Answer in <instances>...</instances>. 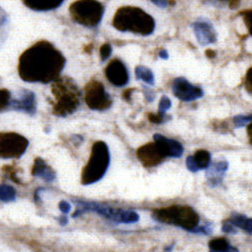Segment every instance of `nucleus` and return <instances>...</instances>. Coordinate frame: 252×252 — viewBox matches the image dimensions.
<instances>
[{
    "mask_svg": "<svg viewBox=\"0 0 252 252\" xmlns=\"http://www.w3.org/2000/svg\"><path fill=\"white\" fill-rule=\"evenodd\" d=\"M155 141L159 145V148L162 150L166 158H181L184 154V146L181 142L167 138L161 134H155L154 135Z\"/></svg>",
    "mask_w": 252,
    "mask_h": 252,
    "instance_id": "nucleus-15",
    "label": "nucleus"
},
{
    "mask_svg": "<svg viewBox=\"0 0 252 252\" xmlns=\"http://www.w3.org/2000/svg\"><path fill=\"white\" fill-rule=\"evenodd\" d=\"M210 252H239V250L231 245L225 238H215L209 242Z\"/></svg>",
    "mask_w": 252,
    "mask_h": 252,
    "instance_id": "nucleus-20",
    "label": "nucleus"
},
{
    "mask_svg": "<svg viewBox=\"0 0 252 252\" xmlns=\"http://www.w3.org/2000/svg\"><path fill=\"white\" fill-rule=\"evenodd\" d=\"M172 90L174 95L184 102H192L201 99L204 96V91L202 88L193 85L183 77L176 78L173 81Z\"/></svg>",
    "mask_w": 252,
    "mask_h": 252,
    "instance_id": "nucleus-10",
    "label": "nucleus"
},
{
    "mask_svg": "<svg viewBox=\"0 0 252 252\" xmlns=\"http://www.w3.org/2000/svg\"><path fill=\"white\" fill-rule=\"evenodd\" d=\"M144 92H145V95H146V99H148L150 102H152L154 100V98H155L154 93L152 91H150L149 89H148V91H146L145 88H144Z\"/></svg>",
    "mask_w": 252,
    "mask_h": 252,
    "instance_id": "nucleus-35",
    "label": "nucleus"
},
{
    "mask_svg": "<svg viewBox=\"0 0 252 252\" xmlns=\"http://www.w3.org/2000/svg\"><path fill=\"white\" fill-rule=\"evenodd\" d=\"M234 124L236 127H244V126L248 125L250 122H252V114L250 115H237L234 117Z\"/></svg>",
    "mask_w": 252,
    "mask_h": 252,
    "instance_id": "nucleus-26",
    "label": "nucleus"
},
{
    "mask_svg": "<svg viewBox=\"0 0 252 252\" xmlns=\"http://www.w3.org/2000/svg\"><path fill=\"white\" fill-rule=\"evenodd\" d=\"M229 221L232 223L236 228L244 230L246 233L252 235V218H248L245 215L234 213Z\"/></svg>",
    "mask_w": 252,
    "mask_h": 252,
    "instance_id": "nucleus-21",
    "label": "nucleus"
},
{
    "mask_svg": "<svg viewBox=\"0 0 252 252\" xmlns=\"http://www.w3.org/2000/svg\"><path fill=\"white\" fill-rule=\"evenodd\" d=\"M29 140L15 132H0V158H17L28 150Z\"/></svg>",
    "mask_w": 252,
    "mask_h": 252,
    "instance_id": "nucleus-8",
    "label": "nucleus"
},
{
    "mask_svg": "<svg viewBox=\"0 0 252 252\" xmlns=\"http://www.w3.org/2000/svg\"><path fill=\"white\" fill-rule=\"evenodd\" d=\"M105 8L97 0H77L70 6L72 19L86 28H96L100 25Z\"/></svg>",
    "mask_w": 252,
    "mask_h": 252,
    "instance_id": "nucleus-7",
    "label": "nucleus"
},
{
    "mask_svg": "<svg viewBox=\"0 0 252 252\" xmlns=\"http://www.w3.org/2000/svg\"><path fill=\"white\" fill-rule=\"evenodd\" d=\"M61 220H62L61 222H62V224H63V225H64V224H66V223L68 222V221H67V218H66V217H63V218H62Z\"/></svg>",
    "mask_w": 252,
    "mask_h": 252,
    "instance_id": "nucleus-37",
    "label": "nucleus"
},
{
    "mask_svg": "<svg viewBox=\"0 0 252 252\" xmlns=\"http://www.w3.org/2000/svg\"><path fill=\"white\" fill-rule=\"evenodd\" d=\"M16 199L14 188L8 185H0V202L10 203Z\"/></svg>",
    "mask_w": 252,
    "mask_h": 252,
    "instance_id": "nucleus-23",
    "label": "nucleus"
},
{
    "mask_svg": "<svg viewBox=\"0 0 252 252\" xmlns=\"http://www.w3.org/2000/svg\"><path fill=\"white\" fill-rule=\"evenodd\" d=\"M105 76L116 87H124L129 82V73L127 68L120 60H113L105 69Z\"/></svg>",
    "mask_w": 252,
    "mask_h": 252,
    "instance_id": "nucleus-11",
    "label": "nucleus"
},
{
    "mask_svg": "<svg viewBox=\"0 0 252 252\" xmlns=\"http://www.w3.org/2000/svg\"><path fill=\"white\" fill-rule=\"evenodd\" d=\"M77 210L73 214V218H77L80 215L93 212L96 213L105 219H109L111 221L117 223H124V224H131L136 223L139 220V216L135 211L131 210H123L118 208H113L108 205H103L100 203H93V202H85V201H78Z\"/></svg>",
    "mask_w": 252,
    "mask_h": 252,
    "instance_id": "nucleus-5",
    "label": "nucleus"
},
{
    "mask_svg": "<svg viewBox=\"0 0 252 252\" xmlns=\"http://www.w3.org/2000/svg\"><path fill=\"white\" fill-rule=\"evenodd\" d=\"M155 5L158 6L159 8H166L167 5L170 4V0H150Z\"/></svg>",
    "mask_w": 252,
    "mask_h": 252,
    "instance_id": "nucleus-33",
    "label": "nucleus"
},
{
    "mask_svg": "<svg viewBox=\"0 0 252 252\" xmlns=\"http://www.w3.org/2000/svg\"><path fill=\"white\" fill-rule=\"evenodd\" d=\"M16 111H23L29 114H34L36 110L35 94L30 90H20L15 97L11 96L9 106Z\"/></svg>",
    "mask_w": 252,
    "mask_h": 252,
    "instance_id": "nucleus-13",
    "label": "nucleus"
},
{
    "mask_svg": "<svg viewBox=\"0 0 252 252\" xmlns=\"http://www.w3.org/2000/svg\"><path fill=\"white\" fill-rule=\"evenodd\" d=\"M135 77L137 80L144 82L146 85L154 86L155 85V75L153 71L144 66H137L135 68Z\"/></svg>",
    "mask_w": 252,
    "mask_h": 252,
    "instance_id": "nucleus-22",
    "label": "nucleus"
},
{
    "mask_svg": "<svg viewBox=\"0 0 252 252\" xmlns=\"http://www.w3.org/2000/svg\"><path fill=\"white\" fill-rule=\"evenodd\" d=\"M136 156L141 163L148 167L159 164L166 158L156 141L141 146L137 150Z\"/></svg>",
    "mask_w": 252,
    "mask_h": 252,
    "instance_id": "nucleus-12",
    "label": "nucleus"
},
{
    "mask_svg": "<svg viewBox=\"0 0 252 252\" xmlns=\"http://www.w3.org/2000/svg\"><path fill=\"white\" fill-rule=\"evenodd\" d=\"M59 208L61 210V212H63L64 214H68L71 211V204L66 202V201H62L59 205Z\"/></svg>",
    "mask_w": 252,
    "mask_h": 252,
    "instance_id": "nucleus-30",
    "label": "nucleus"
},
{
    "mask_svg": "<svg viewBox=\"0 0 252 252\" xmlns=\"http://www.w3.org/2000/svg\"><path fill=\"white\" fill-rule=\"evenodd\" d=\"M85 101L89 108L97 111L106 110L112 104L109 94L105 90L103 84L98 81H92L86 86Z\"/></svg>",
    "mask_w": 252,
    "mask_h": 252,
    "instance_id": "nucleus-9",
    "label": "nucleus"
},
{
    "mask_svg": "<svg viewBox=\"0 0 252 252\" xmlns=\"http://www.w3.org/2000/svg\"><path fill=\"white\" fill-rule=\"evenodd\" d=\"M112 54V47L109 44H105L101 47L100 49V57L102 62L107 61V59L111 56Z\"/></svg>",
    "mask_w": 252,
    "mask_h": 252,
    "instance_id": "nucleus-27",
    "label": "nucleus"
},
{
    "mask_svg": "<svg viewBox=\"0 0 252 252\" xmlns=\"http://www.w3.org/2000/svg\"><path fill=\"white\" fill-rule=\"evenodd\" d=\"M245 87L252 94V68L248 71L245 79Z\"/></svg>",
    "mask_w": 252,
    "mask_h": 252,
    "instance_id": "nucleus-29",
    "label": "nucleus"
},
{
    "mask_svg": "<svg viewBox=\"0 0 252 252\" xmlns=\"http://www.w3.org/2000/svg\"><path fill=\"white\" fill-rule=\"evenodd\" d=\"M7 24V14L5 11L2 9V7L0 6V30L3 29Z\"/></svg>",
    "mask_w": 252,
    "mask_h": 252,
    "instance_id": "nucleus-31",
    "label": "nucleus"
},
{
    "mask_svg": "<svg viewBox=\"0 0 252 252\" xmlns=\"http://www.w3.org/2000/svg\"><path fill=\"white\" fill-rule=\"evenodd\" d=\"M24 4L34 11H50L60 7L65 0H23Z\"/></svg>",
    "mask_w": 252,
    "mask_h": 252,
    "instance_id": "nucleus-18",
    "label": "nucleus"
},
{
    "mask_svg": "<svg viewBox=\"0 0 252 252\" xmlns=\"http://www.w3.org/2000/svg\"><path fill=\"white\" fill-rule=\"evenodd\" d=\"M66 66L63 54L48 41H38L19 58L18 74L29 83L49 84L59 80Z\"/></svg>",
    "mask_w": 252,
    "mask_h": 252,
    "instance_id": "nucleus-1",
    "label": "nucleus"
},
{
    "mask_svg": "<svg viewBox=\"0 0 252 252\" xmlns=\"http://www.w3.org/2000/svg\"><path fill=\"white\" fill-rule=\"evenodd\" d=\"M211 162V155L204 150L196 152L193 156L188 157L186 159L187 169L192 173H197L201 170H207Z\"/></svg>",
    "mask_w": 252,
    "mask_h": 252,
    "instance_id": "nucleus-16",
    "label": "nucleus"
},
{
    "mask_svg": "<svg viewBox=\"0 0 252 252\" xmlns=\"http://www.w3.org/2000/svg\"><path fill=\"white\" fill-rule=\"evenodd\" d=\"M11 100V93L6 89H0V110L9 106Z\"/></svg>",
    "mask_w": 252,
    "mask_h": 252,
    "instance_id": "nucleus-24",
    "label": "nucleus"
},
{
    "mask_svg": "<svg viewBox=\"0 0 252 252\" xmlns=\"http://www.w3.org/2000/svg\"><path fill=\"white\" fill-rule=\"evenodd\" d=\"M32 176L43 179L46 182H53L56 179V173L43 159L37 158L32 167Z\"/></svg>",
    "mask_w": 252,
    "mask_h": 252,
    "instance_id": "nucleus-19",
    "label": "nucleus"
},
{
    "mask_svg": "<svg viewBox=\"0 0 252 252\" xmlns=\"http://www.w3.org/2000/svg\"><path fill=\"white\" fill-rule=\"evenodd\" d=\"M172 107V101L171 99L167 96H162L160 98L159 104H158V114L161 115H165L166 111L170 110V108Z\"/></svg>",
    "mask_w": 252,
    "mask_h": 252,
    "instance_id": "nucleus-25",
    "label": "nucleus"
},
{
    "mask_svg": "<svg viewBox=\"0 0 252 252\" xmlns=\"http://www.w3.org/2000/svg\"><path fill=\"white\" fill-rule=\"evenodd\" d=\"M155 220L160 223L174 225L190 232H195L200 223V217L195 210L188 206H171L156 210Z\"/></svg>",
    "mask_w": 252,
    "mask_h": 252,
    "instance_id": "nucleus-3",
    "label": "nucleus"
},
{
    "mask_svg": "<svg viewBox=\"0 0 252 252\" xmlns=\"http://www.w3.org/2000/svg\"><path fill=\"white\" fill-rule=\"evenodd\" d=\"M53 93L56 97L54 113L58 116H68L74 113L80 103V94L74 83L70 80H57L54 82Z\"/></svg>",
    "mask_w": 252,
    "mask_h": 252,
    "instance_id": "nucleus-6",
    "label": "nucleus"
},
{
    "mask_svg": "<svg viewBox=\"0 0 252 252\" xmlns=\"http://www.w3.org/2000/svg\"><path fill=\"white\" fill-rule=\"evenodd\" d=\"M194 33L198 43L202 47H206L216 43L217 40V32L213 27V25L207 19H199L193 24Z\"/></svg>",
    "mask_w": 252,
    "mask_h": 252,
    "instance_id": "nucleus-14",
    "label": "nucleus"
},
{
    "mask_svg": "<svg viewBox=\"0 0 252 252\" xmlns=\"http://www.w3.org/2000/svg\"><path fill=\"white\" fill-rule=\"evenodd\" d=\"M244 18H245V22H246V25L249 29V32H250V34L252 35V10L250 11H247L244 15Z\"/></svg>",
    "mask_w": 252,
    "mask_h": 252,
    "instance_id": "nucleus-32",
    "label": "nucleus"
},
{
    "mask_svg": "<svg viewBox=\"0 0 252 252\" xmlns=\"http://www.w3.org/2000/svg\"><path fill=\"white\" fill-rule=\"evenodd\" d=\"M248 128H247V132H248V136H249V140L250 143L252 144V122H250L248 125Z\"/></svg>",
    "mask_w": 252,
    "mask_h": 252,
    "instance_id": "nucleus-36",
    "label": "nucleus"
},
{
    "mask_svg": "<svg viewBox=\"0 0 252 252\" xmlns=\"http://www.w3.org/2000/svg\"><path fill=\"white\" fill-rule=\"evenodd\" d=\"M228 167L229 164L226 160L211 162V164H210L207 169V178L210 185L212 187L220 185L228 170Z\"/></svg>",
    "mask_w": 252,
    "mask_h": 252,
    "instance_id": "nucleus-17",
    "label": "nucleus"
},
{
    "mask_svg": "<svg viewBox=\"0 0 252 252\" xmlns=\"http://www.w3.org/2000/svg\"><path fill=\"white\" fill-rule=\"evenodd\" d=\"M110 163V153L108 145L103 141L93 144L88 163L82 172V184L92 185L100 181L106 174Z\"/></svg>",
    "mask_w": 252,
    "mask_h": 252,
    "instance_id": "nucleus-4",
    "label": "nucleus"
},
{
    "mask_svg": "<svg viewBox=\"0 0 252 252\" xmlns=\"http://www.w3.org/2000/svg\"><path fill=\"white\" fill-rule=\"evenodd\" d=\"M158 56H159V58L160 59H162V60H167L169 59V53H167V51L166 50H161L159 53H158Z\"/></svg>",
    "mask_w": 252,
    "mask_h": 252,
    "instance_id": "nucleus-34",
    "label": "nucleus"
},
{
    "mask_svg": "<svg viewBox=\"0 0 252 252\" xmlns=\"http://www.w3.org/2000/svg\"><path fill=\"white\" fill-rule=\"evenodd\" d=\"M222 231L226 234H235L237 232V229L229 220H226L222 225Z\"/></svg>",
    "mask_w": 252,
    "mask_h": 252,
    "instance_id": "nucleus-28",
    "label": "nucleus"
},
{
    "mask_svg": "<svg viewBox=\"0 0 252 252\" xmlns=\"http://www.w3.org/2000/svg\"><path fill=\"white\" fill-rule=\"evenodd\" d=\"M113 27L122 32L151 35L156 30L154 17L139 7H120L113 17Z\"/></svg>",
    "mask_w": 252,
    "mask_h": 252,
    "instance_id": "nucleus-2",
    "label": "nucleus"
}]
</instances>
